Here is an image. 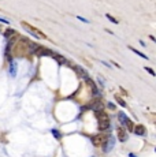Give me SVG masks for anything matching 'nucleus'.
Here are the masks:
<instances>
[{
	"instance_id": "1",
	"label": "nucleus",
	"mask_w": 156,
	"mask_h": 157,
	"mask_svg": "<svg viewBox=\"0 0 156 157\" xmlns=\"http://www.w3.org/2000/svg\"><path fill=\"white\" fill-rule=\"evenodd\" d=\"M96 119H97V126H99V130L100 131H104V130H107V129H110L111 122H110V116L106 112H103V111L96 112Z\"/></svg>"
},
{
	"instance_id": "2",
	"label": "nucleus",
	"mask_w": 156,
	"mask_h": 157,
	"mask_svg": "<svg viewBox=\"0 0 156 157\" xmlns=\"http://www.w3.org/2000/svg\"><path fill=\"white\" fill-rule=\"evenodd\" d=\"M21 25H22V26L25 27V30L29 31V33H30L31 36H34L36 38H44V40H47V36H45L44 33H41V31L38 30V29H36V27H33L31 25H29L27 22H22Z\"/></svg>"
},
{
	"instance_id": "3",
	"label": "nucleus",
	"mask_w": 156,
	"mask_h": 157,
	"mask_svg": "<svg viewBox=\"0 0 156 157\" xmlns=\"http://www.w3.org/2000/svg\"><path fill=\"white\" fill-rule=\"evenodd\" d=\"M107 138L108 137H106V135H103V134L94 135L93 138H92V144L94 146H104V144L107 142Z\"/></svg>"
},
{
	"instance_id": "4",
	"label": "nucleus",
	"mask_w": 156,
	"mask_h": 157,
	"mask_svg": "<svg viewBox=\"0 0 156 157\" xmlns=\"http://www.w3.org/2000/svg\"><path fill=\"white\" fill-rule=\"evenodd\" d=\"M74 70L77 71V74H78V75L84 78L85 81H88V79H89V74H88V72L85 71V70H84L82 67H80V66H76V67H74Z\"/></svg>"
},
{
	"instance_id": "5",
	"label": "nucleus",
	"mask_w": 156,
	"mask_h": 157,
	"mask_svg": "<svg viewBox=\"0 0 156 157\" xmlns=\"http://www.w3.org/2000/svg\"><path fill=\"white\" fill-rule=\"evenodd\" d=\"M90 108L93 109L94 112H99V111H103V104H101V100H94L93 103L90 104Z\"/></svg>"
},
{
	"instance_id": "6",
	"label": "nucleus",
	"mask_w": 156,
	"mask_h": 157,
	"mask_svg": "<svg viewBox=\"0 0 156 157\" xmlns=\"http://www.w3.org/2000/svg\"><path fill=\"white\" fill-rule=\"evenodd\" d=\"M114 145H115V141H114V138H112V137H108L107 138V142H106V144H104V150H106V152H110V150H111V148H114Z\"/></svg>"
},
{
	"instance_id": "7",
	"label": "nucleus",
	"mask_w": 156,
	"mask_h": 157,
	"mask_svg": "<svg viewBox=\"0 0 156 157\" xmlns=\"http://www.w3.org/2000/svg\"><path fill=\"white\" fill-rule=\"evenodd\" d=\"M51 56L56 60V62L59 63H62V64H67V59L66 58H63L62 55H59V53H55V52H51Z\"/></svg>"
},
{
	"instance_id": "8",
	"label": "nucleus",
	"mask_w": 156,
	"mask_h": 157,
	"mask_svg": "<svg viewBox=\"0 0 156 157\" xmlns=\"http://www.w3.org/2000/svg\"><path fill=\"white\" fill-rule=\"evenodd\" d=\"M133 133L136 135H145V127H144V126H141V124L136 126V127L133 129Z\"/></svg>"
},
{
	"instance_id": "9",
	"label": "nucleus",
	"mask_w": 156,
	"mask_h": 157,
	"mask_svg": "<svg viewBox=\"0 0 156 157\" xmlns=\"http://www.w3.org/2000/svg\"><path fill=\"white\" fill-rule=\"evenodd\" d=\"M116 135H118L119 141H122V142L127 139V135H126V133L123 131V129H118V130H116Z\"/></svg>"
},
{
	"instance_id": "10",
	"label": "nucleus",
	"mask_w": 156,
	"mask_h": 157,
	"mask_svg": "<svg viewBox=\"0 0 156 157\" xmlns=\"http://www.w3.org/2000/svg\"><path fill=\"white\" fill-rule=\"evenodd\" d=\"M10 74L13 76L17 75V63L15 62H11V64H10Z\"/></svg>"
},
{
	"instance_id": "11",
	"label": "nucleus",
	"mask_w": 156,
	"mask_h": 157,
	"mask_svg": "<svg viewBox=\"0 0 156 157\" xmlns=\"http://www.w3.org/2000/svg\"><path fill=\"white\" fill-rule=\"evenodd\" d=\"M129 49H130V51H133L134 53H136V55H138V56H141V58H144V59H145V60H148V56H147V55H144V53H141V52H140V51L134 49L133 47H129Z\"/></svg>"
},
{
	"instance_id": "12",
	"label": "nucleus",
	"mask_w": 156,
	"mask_h": 157,
	"mask_svg": "<svg viewBox=\"0 0 156 157\" xmlns=\"http://www.w3.org/2000/svg\"><path fill=\"white\" fill-rule=\"evenodd\" d=\"M125 127H126V129H127L129 131H133V129H134L133 122L130 120V119H127V120H126V123H125Z\"/></svg>"
},
{
	"instance_id": "13",
	"label": "nucleus",
	"mask_w": 156,
	"mask_h": 157,
	"mask_svg": "<svg viewBox=\"0 0 156 157\" xmlns=\"http://www.w3.org/2000/svg\"><path fill=\"white\" fill-rule=\"evenodd\" d=\"M14 34H15V30H14V29H8V30L4 31V37H6V38H10V37L14 36Z\"/></svg>"
},
{
	"instance_id": "14",
	"label": "nucleus",
	"mask_w": 156,
	"mask_h": 157,
	"mask_svg": "<svg viewBox=\"0 0 156 157\" xmlns=\"http://www.w3.org/2000/svg\"><path fill=\"white\" fill-rule=\"evenodd\" d=\"M118 116H119V122H120V123H122V124H125L126 120H127V117H126L125 113H119Z\"/></svg>"
},
{
	"instance_id": "15",
	"label": "nucleus",
	"mask_w": 156,
	"mask_h": 157,
	"mask_svg": "<svg viewBox=\"0 0 156 157\" xmlns=\"http://www.w3.org/2000/svg\"><path fill=\"white\" fill-rule=\"evenodd\" d=\"M115 99H116V101L119 103V105H122V107H126V103H125V101H123V100H122V99H120L119 96H116Z\"/></svg>"
},
{
	"instance_id": "16",
	"label": "nucleus",
	"mask_w": 156,
	"mask_h": 157,
	"mask_svg": "<svg viewBox=\"0 0 156 157\" xmlns=\"http://www.w3.org/2000/svg\"><path fill=\"white\" fill-rule=\"evenodd\" d=\"M106 17H107V18L110 19L111 22H114V23H118V19H115V18H114V17H112V15H110V14H106Z\"/></svg>"
},
{
	"instance_id": "17",
	"label": "nucleus",
	"mask_w": 156,
	"mask_h": 157,
	"mask_svg": "<svg viewBox=\"0 0 156 157\" xmlns=\"http://www.w3.org/2000/svg\"><path fill=\"white\" fill-rule=\"evenodd\" d=\"M52 134L55 135V137H56V138H60V137H62V135H60V133H59V131H56V130H52Z\"/></svg>"
},
{
	"instance_id": "18",
	"label": "nucleus",
	"mask_w": 156,
	"mask_h": 157,
	"mask_svg": "<svg viewBox=\"0 0 156 157\" xmlns=\"http://www.w3.org/2000/svg\"><path fill=\"white\" fill-rule=\"evenodd\" d=\"M145 70H147V71L149 72L151 75H155V72H153V70H152V68H149V67H145Z\"/></svg>"
},
{
	"instance_id": "19",
	"label": "nucleus",
	"mask_w": 156,
	"mask_h": 157,
	"mask_svg": "<svg viewBox=\"0 0 156 157\" xmlns=\"http://www.w3.org/2000/svg\"><path fill=\"white\" fill-rule=\"evenodd\" d=\"M107 105H108V108H111V109H114V108H115V105H114L112 103H108Z\"/></svg>"
},
{
	"instance_id": "20",
	"label": "nucleus",
	"mask_w": 156,
	"mask_h": 157,
	"mask_svg": "<svg viewBox=\"0 0 156 157\" xmlns=\"http://www.w3.org/2000/svg\"><path fill=\"white\" fill-rule=\"evenodd\" d=\"M78 19H80V21H82V22H85V23H88V21H86L85 18H82V17H78Z\"/></svg>"
},
{
	"instance_id": "21",
	"label": "nucleus",
	"mask_w": 156,
	"mask_h": 157,
	"mask_svg": "<svg viewBox=\"0 0 156 157\" xmlns=\"http://www.w3.org/2000/svg\"><path fill=\"white\" fill-rule=\"evenodd\" d=\"M129 156H130V157H137V156H134V154H133V153H130V154H129Z\"/></svg>"
}]
</instances>
